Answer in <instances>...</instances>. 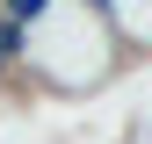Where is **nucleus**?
<instances>
[{"label":"nucleus","instance_id":"obj_1","mask_svg":"<svg viewBox=\"0 0 152 144\" xmlns=\"http://www.w3.org/2000/svg\"><path fill=\"white\" fill-rule=\"evenodd\" d=\"M123 72V50L109 36L102 7L94 0H58L44 22L29 29V50H22V94H94Z\"/></svg>","mask_w":152,"mask_h":144},{"label":"nucleus","instance_id":"obj_2","mask_svg":"<svg viewBox=\"0 0 152 144\" xmlns=\"http://www.w3.org/2000/svg\"><path fill=\"white\" fill-rule=\"evenodd\" d=\"M102 22L123 58H152V0H102Z\"/></svg>","mask_w":152,"mask_h":144},{"label":"nucleus","instance_id":"obj_3","mask_svg":"<svg viewBox=\"0 0 152 144\" xmlns=\"http://www.w3.org/2000/svg\"><path fill=\"white\" fill-rule=\"evenodd\" d=\"M22 50H29V29L0 22V86H7V79H22Z\"/></svg>","mask_w":152,"mask_h":144},{"label":"nucleus","instance_id":"obj_4","mask_svg":"<svg viewBox=\"0 0 152 144\" xmlns=\"http://www.w3.org/2000/svg\"><path fill=\"white\" fill-rule=\"evenodd\" d=\"M51 7H58V0H0V22H15V29H36Z\"/></svg>","mask_w":152,"mask_h":144}]
</instances>
